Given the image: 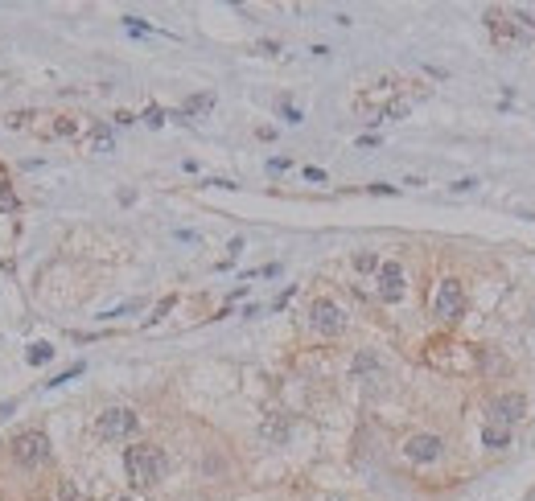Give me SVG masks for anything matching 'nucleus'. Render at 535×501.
<instances>
[{"label":"nucleus","mask_w":535,"mask_h":501,"mask_svg":"<svg viewBox=\"0 0 535 501\" xmlns=\"http://www.w3.org/2000/svg\"><path fill=\"white\" fill-rule=\"evenodd\" d=\"M523 415V399L519 395H498L486 403V428H482V444L486 448H507L511 444V428Z\"/></svg>","instance_id":"obj_1"},{"label":"nucleus","mask_w":535,"mask_h":501,"mask_svg":"<svg viewBox=\"0 0 535 501\" xmlns=\"http://www.w3.org/2000/svg\"><path fill=\"white\" fill-rule=\"evenodd\" d=\"M124 469H128V481H132L136 489H148V485L165 481L169 460H165V452H161L157 444H132V448L124 452Z\"/></svg>","instance_id":"obj_2"},{"label":"nucleus","mask_w":535,"mask_h":501,"mask_svg":"<svg viewBox=\"0 0 535 501\" xmlns=\"http://www.w3.org/2000/svg\"><path fill=\"white\" fill-rule=\"evenodd\" d=\"M13 460L25 464V469L46 464V460H49V435H46V431H21V435L13 440Z\"/></svg>","instance_id":"obj_3"},{"label":"nucleus","mask_w":535,"mask_h":501,"mask_svg":"<svg viewBox=\"0 0 535 501\" xmlns=\"http://www.w3.org/2000/svg\"><path fill=\"white\" fill-rule=\"evenodd\" d=\"M465 312V292L457 280H440L437 284V296H433V316L445 321V325H453L457 316Z\"/></svg>","instance_id":"obj_4"},{"label":"nucleus","mask_w":535,"mask_h":501,"mask_svg":"<svg viewBox=\"0 0 535 501\" xmlns=\"http://www.w3.org/2000/svg\"><path fill=\"white\" fill-rule=\"evenodd\" d=\"M136 428H140V419H136L132 407H107L99 415V435L103 440H124V435H132Z\"/></svg>","instance_id":"obj_5"},{"label":"nucleus","mask_w":535,"mask_h":501,"mask_svg":"<svg viewBox=\"0 0 535 501\" xmlns=\"http://www.w3.org/2000/svg\"><path fill=\"white\" fill-rule=\"evenodd\" d=\"M309 325H313L321 337H338L342 329H346V316H342V309L334 300H313V304H309Z\"/></svg>","instance_id":"obj_6"},{"label":"nucleus","mask_w":535,"mask_h":501,"mask_svg":"<svg viewBox=\"0 0 535 501\" xmlns=\"http://www.w3.org/2000/svg\"><path fill=\"white\" fill-rule=\"evenodd\" d=\"M440 452H445L440 435H428V431H416V435H408V444H404V456L412 464H433Z\"/></svg>","instance_id":"obj_7"},{"label":"nucleus","mask_w":535,"mask_h":501,"mask_svg":"<svg viewBox=\"0 0 535 501\" xmlns=\"http://www.w3.org/2000/svg\"><path fill=\"white\" fill-rule=\"evenodd\" d=\"M379 296H383L387 304H395V300L404 296V267L395 259L379 263Z\"/></svg>","instance_id":"obj_8"},{"label":"nucleus","mask_w":535,"mask_h":501,"mask_svg":"<svg viewBox=\"0 0 535 501\" xmlns=\"http://www.w3.org/2000/svg\"><path fill=\"white\" fill-rule=\"evenodd\" d=\"M260 435H264L268 444H284V440H289V415H268Z\"/></svg>","instance_id":"obj_9"},{"label":"nucleus","mask_w":535,"mask_h":501,"mask_svg":"<svg viewBox=\"0 0 535 501\" xmlns=\"http://www.w3.org/2000/svg\"><path fill=\"white\" fill-rule=\"evenodd\" d=\"M54 358V345H46V341H37V345H29V354H25V361L29 366H42V361Z\"/></svg>","instance_id":"obj_10"},{"label":"nucleus","mask_w":535,"mask_h":501,"mask_svg":"<svg viewBox=\"0 0 535 501\" xmlns=\"http://www.w3.org/2000/svg\"><path fill=\"white\" fill-rule=\"evenodd\" d=\"M206 107H215V95H198V99H190V103H186V111H181L177 120H186V116H194V111H206Z\"/></svg>","instance_id":"obj_11"},{"label":"nucleus","mask_w":535,"mask_h":501,"mask_svg":"<svg viewBox=\"0 0 535 501\" xmlns=\"http://www.w3.org/2000/svg\"><path fill=\"white\" fill-rule=\"evenodd\" d=\"M354 267H359V271H375V267H379V259H375L371 251H363V255H354Z\"/></svg>","instance_id":"obj_12"},{"label":"nucleus","mask_w":535,"mask_h":501,"mask_svg":"<svg viewBox=\"0 0 535 501\" xmlns=\"http://www.w3.org/2000/svg\"><path fill=\"white\" fill-rule=\"evenodd\" d=\"M95 148L99 152H112V132L107 128H95Z\"/></svg>","instance_id":"obj_13"},{"label":"nucleus","mask_w":535,"mask_h":501,"mask_svg":"<svg viewBox=\"0 0 535 501\" xmlns=\"http://www.w3.org/2000/svg\"><path fill=\"white\" fill-rule=\"evenodd\" d=\"M173 304H177V296H165V300H161V304H157V312H152V316H148V321H161V316H165V312H169Z\"/></svg>","instance_id":"obj_14"},{"label":"nucleus","mask_w":535,"mask_h":501,"mask_svg":"<svg viewBox=\"0 0 535 501\" xmlns=\"http://www.w3.org/2000/svg\"><path fill=\"white\" fill-rule=\"evenodd\" d=\"M145 123L161 128V123H165V111H161V107H148V111H145Z\"/></svg>","instance_id":"obj_15"},{"label":"nucleus","mask_w":535,"mask_h":501,"mask_svg":"<svg viewBox=\"0 0 535 501\" xmlns=\"http://www.w3.org/2000/svg\"><path fill=\"white\" fill-rule=\"evenodd\" d=\"M474 185H478L474 177H462V181H453V193H469V190H474Z\"/></svg>","instance_id":"obj_16"},{"label":"nucleus","mask_w":535,"mask_h":501,"mask_svg":"<svg viewBox=\"0 0 535 501\" xmlns=\"http://www.w3.org/2000/svg\"><path fill=\"white\" fill-rule=\"evenodd\" d=\"M29 120H33L29 111H17V116H13V120H8V123H13V128H25V123H29Z\"/></svg>","instance_id":"obj_17"},{"label":"nucleus","mask_w":535,"mask_h":501,"mask_svg":"<svg viewBox=\"0 0 535 501\" xmlns=\"http://www.w3.org/2000/svg\"><path fill=\"white\" fill-rule=\"evenodd\" d=\"M54 132H58V136H71L74 123H71V120H58V128H54Z\"/></svg>","instance_id":"obj_18"},{"label":"nucleus","mask_w":535,"mask_h":501,"mask_svg":"<svg viewBox=\"0 0 535 501\" xmlns=\"http://www.w3.org/2000/svg\"><path fill=\"white\" fill-rule=\"evenodd\" d=\"M268 168H272V173H284V168H289V161H284V156H276V161H268Z\"/></svg>","instance_id":"obj_19"},{"label":"nucleus","mask_w":535,"mask_h":501,"mask_svg":"<svg viewBox=\"0 0 535 501\" xmlns=\"http://www.w3.org/2000/svg\"><path fill=\"white\" fill-rule=\"evenodd\" d=\"M13 411H17V403H0V419H8Z\"/></svg>","instance_id":"obj_20"},{"label":"nucleus","mask_w":535,"mask_h":501,"mask_svg":"<svg viewBox=\"0 0 535 501\" xmlns=\"http://www.w3.org/2000/svg\"><path fill=\"white\" fill-rule=\"evenodd\" d=\"M120 501H136V497H120Z\"/></svg>","instance_id":"obj_21"}]
</instances>
